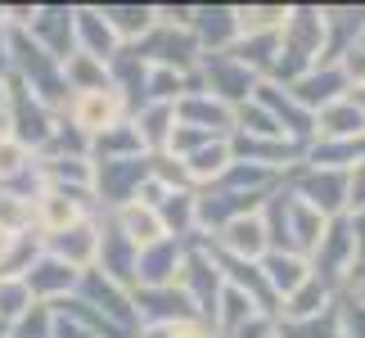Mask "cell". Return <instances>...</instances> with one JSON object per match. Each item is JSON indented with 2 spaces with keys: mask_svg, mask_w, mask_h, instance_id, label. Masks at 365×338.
I'll list each match as a JSON object with an SVG mask.
<instances>
[{
  "mask_svg": "<svg viewBox=\"0 0 365 338\" xmlns=\"http://www.w3.org/2000/svg\"><path fill=\"white\" fill-rule=\"evenodd\" d=\"M9 54L19 63V81L36 91L41 104H59L68 100V81H63V63H54L36 41H27V32H14L9 36Z\"/></svg>",
  "mask_w": 365,
  "mask_h": 338,
  "instance_id": "1",
  "label": "cell"
},
{
  "mask_svg": "<svg viewBox=\"0 0 365 338\" xmlns=\"http://www.w3.org/2000/svg\"><path fill=\"white\" fill-rule=\"evenodd\" d=\"M68 118H73V126H77L81 135H100V131H108V126L126 122V100L113 86H104V91H77L73 100H68Z\"/></svg>",
  "mask_w": 365,
  "mask_h": 338,
  "instance_id": "2",
  "label": "cell"
},
{
  "mask_svg": "<svg viewBox=\"0 0 365 338\" xmlns=\"http://www.w3.org/2000/svg\"><path fill=\"white\" fill-rule=\"evenodd\" d=\"M145 180H149V158H122V163H95L91 167V185H100L104 203H118V208L131 203Z\"/></svg>",
  "mask_w": 365,
  "mask_h": 338,
  "instance_id": "3",
  "label": "cell"
},
{
  "mask_svg": "<svg viewBox=\"0 0 365 338\" xmlns=\"http://www.w3.org/2000/svg\"><path fill=\"white\" fill-rule=\"evenodd\" d=\"M203 73H207V91L203 95H212V100L221 104H235V100H244V95L257 91V73H248L244 63H235L230 54H203Z\"/></svg>",
  "mask_w": 365,
  "mask_h": 338,
  "instance_id": "4",
  "label": "cell"
},
{
  "mask_svg": "<svg viewBox=\"0 0 365 338\" xmlns=\"http://www.w3.org/2000/svg\"><path fill=\"white\" fill-rule=\"evenodd\" d=\"M180 239H153V244H145L135 252V280L140 289H167L176 285L180 275Z\"/></svg>",
  "mask_w": 365,
  "mask_h": 338,
  "instance_id": "5",
  "label": "cell"
},
{
  "mask_svg": "<svg viewBox=\"0 0 365 338\" xmlns=\"http://www.w3.org/2000/svg\"><path fill=\"white\" fill-rule=\"evenodd\" d=\"M32 36H36V46L50 54L54 63H63V59H73V9H63V5H50V9H32Z\"/></svg>",
  "mask_w": 365,
  "mask_h": 338,
  "instance_id": "6",
  "label": "cell"
},
{
  "mask_svg": "<svg viewBox=\"0 0 365 338\" xmlns=\"http://www.w3.org/2000/svg\"><path fill=\"white\" fill-rule=\"evenodd\" d=\"M131 54H140V63H145V59H158L163 68H172V73H176V63L190 68L194 59H199V41H194L190 27H185V32H176V27H163L158 23V32H153L145 46H135Z\"/></svg>",
  "mask_w": 365,
  "mask_h": 338,
  "instance_id": "7",
  "label": "cell"
},
{
  "mask_svg": "<svg viewBox=\"0 0 365 338\" xmlns=\"http://www.w3.org/2000/svg\"><path fill=\"white\" fill-rule=\"evenodd\" d=\"M293 199H302L307 208H316L320 217H334L347 203V176L329 172V167H312V172L298 180V194H293Z\"/></svg>",
  "mask_w": 365,
  "mask_h": 338,
  "instance_id": "8",
  "label": "cell"
},
{
  "mask_svg": "<svg viewBox=\"0 0 365 338\" xmlns=\"http://www.w3.org/2000/svg\"><path fill=\"white\" fill-rule=\"evenodd\" d=\"M217 248L230 252V257H244V262H262L266 257V230H262V217L248 212V217H235L221 225L217 235Z\"/></svg>",
  "mask_w": 365,
  "mask_h": 338,
  "instance_id": "9",
  "label": "cell"
},
{
  "mask_svg": "<svg viewBox=\"0 0 365 338\" xmlns=\"http://www.w3.org/2000/svg\"><path fill=\"white\" fill-rule=\"evenodd\" d=\"M95 248H100V230H95V221H77L68 225V230L50 235V257L68 262L73 271H86L95 262Z\"/></svg>",
  "mask_w": 365,
  "mask_h": 338,
  "instance_id": "10",
  "label": "cell"
},
{
  "mask_svg": "<svg viewBox=\"0 0 365 338\" xmlns=\"http://www.w3.org/2000/svg\"><path fill=\"white\" fill-rule=\"evenodd\" d=\"M77 275H81V271H73L68 262H59V257H50V252H46L41 262L27 266L23 285H27V293H32V298H54V302H59L63 293L77 285Z\"/></svg>",
  "mask_w": 365,
  "mask_h": 338,
  "instance_id": "11",
  "label": "cell"
},
{
  "mask_svg": "<svg viewBox=\"0 0 365 338\" xmlns=\"http://www.w3.org/2000/svg\"><path fill=\"white\" fill-rule=\"evenodd\" d=\"M77 289H81V302H86V307L104 302L108 320H122V325H131V320H135V312H131V298H122V293H118V285H113L108 275H100L95 266H86V271L77 275Z\"/></svg>",
  "mask_w": 365,
  "mask_h": 338,
  "instance_id": "12",
  "label": "cell"
},
{
  "mask_svg": "<svg viewBox=\"0 0 365 338\" xmlns=\"http://www.w3.org/2000/svg\"><path fill=\"white\" fill-rule=\"evenodd\" d=\"M257 266H262V280H266V289H271V298H275V302H279V298H289V293L298 289L307 275H312L307 257H298V252H266Z\"/></svg>",
  "mask_w": 365,
  "mask_h": 338,
  "instance_id": "13",
  "label": "cell"
},
{
  "mask_svg": "<svg viewBox=\"0 0 365 338\" xmlns=\"http://www.w3.org/2000/svg\"><path fill=\"white\" fill-rule=\"evenodd\" d=\"M73 32H81V41H86V50H81L86 59H95V63H113L118 59L122 41L113 36V27L100 19V9H73Z\"/></svg>",
  "mask_w": 365,
  "mask_h": 338,
  "instance_id": "14",
  "label": "cell"
},
{
  "mask_svg": "<svg viewBox=\"0 0 365 338\" xmlns=\"http://www.w3.org/2000/svg\"><path fill=\"white\" fill-rule=\"evenodd\" d=\"M343 91H347V77H343V68H325V73H320V68H312V73L307 77H298L293 81V100L298 104H307V108H329V104H339L343 100Z\"/></svg>",
  "mask_w": 365,
  "mask_h": 338,
  "instance_id": "15",
  "label": "cell"
},
{
  "mask_svg": "<svg viewBox=\"0 0 365 338\" xmlns=\"http://www.w3.org/2000/svg\"><path fill=\"white\" fill-rule=\"evenodd\" d=\"M81 199H86V194H77V190H46L36 199L41 230L59 235V230H68V225H77L81 221Z\"/></svg>",
  "mask_w": 365,
  "mask_h": 338,
  "instance_id": "16",
  "label": "cell"
},
{
  "mask_svg": "<svg viewBox=\"0 0 365 338\" xmlns=\"http://www.w3.org/2000/svg\"><path fill=\"white\" fill-rule=\"evenodd\" d=\"M118 230L131 239L135 248L153 244V239H167L163 225H158V212H153V208H145V203H126V208H118Z\"/></svg>",
  "mask_w": 365,
  "mask_h": 338,
  "instance_id": "17",
  "label": "cell"
},
{
  "mask_svg": "<svg viewBox=\"0 0 365 338\" xmlns=\"http://www.w3.org/2000/svg\"><path fill=\"white\" fill-rule=\"evenodd\" d=\"M95 149H100V163H122V158H145V145H140L135 126L131 122H118L108 131L95 135Z\"/></svg>",
  "mask_w": 365,
  "mask_h": 338,
  "instance_id": "18",
  "label": "cell"
},
{
  "mask_svg": "<svg viewBox=\"0 0 365 338\" xmlns=\"http://www.w3.org/2000/svg\"><path fill=\"white\" fill-rule=\"evenodd\" d=\"M320 131L329 140H356V135H365V113L352 100H339V104L320 108Z\"/></svg>",
  "mask_w": 365,
  "mask_h": 338,
  "instance_id": "19",
  "label": "cell"
},
{
  "mask_svg": "<svg viewBox=\"0 0 365 338\" xmlns=\"http://www.w3.org/2000/svg\"><path fill=\"white\" fill-rule=\"evenodd\" d=\"M325 307H329V289L320 285L316 275H307L302 285L284 298V316H289V320H312V316L325 312Z\"/></svg>",
  "mask_w": 365,
  "mask_h": 338,
  "instance_id": "20",
  "label": "cell"
},
{
  "mask_svg": "<svg viewBox=\"0 0 365 338\" xmlns=\"http://www.w3.org/2000/svg\"><path fill=\"white\" fill-rule=\"evenodd\" d=\"M100 19L113 27L118 41H131V36H140V32L153 23V9H145V5H104Z\"/></svg>",
  "mask_w": 365,
  "mask_h": 338,
  "instance_id": "21",
  "label": "cell"
},
{
  "mask_svg": "<svg viewBox=\"0 0 365 338\" xmlns=\"http://www.w3.org/2000/svg\"><path fill=\"white\" fill-rule=\"evenodd\" d=\"M5 338H54V312L46 302H32L27 312L5 329Z\"/></svg>",
  "mask_w": 365,
  "mask_h": 338,
  "instance_id": "22",
  "label": "cell"
},
{
  "mask_svg": "<svg viewBox=\"0 0 365 338\" xmlns=\"http://www.w3.org/2000/svg\"><path fill=\"white\" fill-rule=\"evenodd\" d=\"M275 338H339V312L325 307V312L312 316V320H289V325H279Z\"/></svg>",
  "mask_w": 365,
  "mask_h": 338,
  "instance_id": "23",
  "label": "cell"
},
{
  "mask_svg": "<svg viewBox=\"0 0 365 338\" xmlns=\"http://www.w3.org/2000/svg\"><path fill=\"white\" fill-rule=\"evenodd\" d=\"M339 338H365V307L356 298L339 302Z\"/></svg>",
  "mask_w": 365,
  "mask_h": 338,
  "instance_id": "24",
  "label": "cell"
},
{
  "mask_svg": "<svg viewBox=\"0 0 365 338\" xmlns=\"http://www.w3.org/2000/svg\"><path fill=\"white\" fill-rule=\"evenodd\" d=\"M145 338H217L203 320H176V325H158V329H145Z\"/></svg>",
  "mask_w": 365,
  "mask_h": 338,
  "instance_id": "25",
  "label": "cell"
},
{
  "mask_svg": "<svg viewBox=\"0 0 365 338\" xmlns=\"http://www.w3.org/2000/svg\"><path fill=\"white\" fill-rule=\"evenodd\" d=\"M226 338H275V320H271V316H262V312H252L244 325H240V329H230Z\"/></svg>",
  "mask_w": 365,
  "mask_h": 338,
  "instance_id": "26",
  "label": "cell"
},
{
  "mask_svg": "<svg viewBox=\"0 0 365 338\" xmlns=\"http://www.w3.org/2000/svg\"><path fill=\"white\" fill-rule=\"evenodd\" d=\"M361 50H365V46H361Z\"/></svg>",
  "mask_w": 365,
  "mask_h": 338,
  "instance_id": "27",
  "label": "cell"
}]
</instances>
